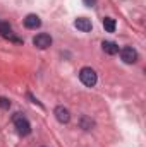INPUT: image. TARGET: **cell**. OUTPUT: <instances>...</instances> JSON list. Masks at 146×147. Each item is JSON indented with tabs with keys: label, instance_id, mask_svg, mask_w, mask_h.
<instances>
[{
	"label": "cell",
	"instance_id": "3957f363",
	"mask_svg": "<svg viewBox=\"0 0 146 147\" xmlns=\"http://www.w3.org/2000/svg\"><path fill=\"white\" fill-rule=\"evenodd\" d=\"M120 58H122L124 63L132 65V63L138 62V51H136L134 48H131V46H126V48L120 50Z\"/></svg>",
	"mask_w": 146,
	"mask_h": 147
},
{
	"label": "cell",
	"instance_id": "9c48e42d",
	"mask_svg": "<svg viewBox=\"0 0 146 147\" xmlns=\"http://www.w3.org/2000/svg\"><path fill=\"white\" fill-rule=\"evenodd\" d=\"M103 28H105V31H107V33H113V31H115V28H117L115 19H112V17H105V19H103Z\"/></svg>",
	"mask_w": 146,
	"mask_h": 147
},
{
	"label": "cell",
	"instance_id": "7c38bea8",
	"mask_svg": "<svg viewBox=\"0 0 146 147\" xmlns=\"http://www.w3.org/2000/svg\"><path fill=\"white\" fill-rule=\"evenodd\" d=\"M84 2V5H88V7H95V3H96V0H83Z\"/></svg>",
	"mask_w": 146,
	"mask_h": 147
},
{
	"label": "cell",
	"instance_id": "52a82bcc",
	"mask_svg": "<svg viewBox=\"0 0 146 147\" xmlns=\"http://www.w3.org/2000/svg\"><path fill=\"white\" fill-rule=\"evenodd\" d=\"M24 26L28 29H36V28L41 26V19L38 17L36 14H28L26 19H24Z\"/></svg>",
	"mask_w": 146,
	"mask_h": 147
},
{
	"label": "cell",
	"instance_id": "7a4b0ae2",
	"mask_svg": "<svg viewBox=\"0 0 146 147\" xmlns=\"http://www.w3.org/2000/svg\"><path fill=\"white\" fill-rule=\"evenodd\" d=\"M79 80H81L86 87H93V86L96 84L98 77H96V72H95L91 67H83V69L79 70Z\"/></svg>",
	"mask_w": 146,
	"mask_h": 147
},
{
	"label": "cell",
	"instance_id": "6da1fadb",
	"mask_svg": "<svg viewBox=\"0 0 146 147\" xmlns=\"http://www.w3.org/2000/svg\"><path fill=\"white\" fill-rule=\"evenodd\" d=\"M12 121H14V127H16V132L21 135V137H26L31 134V123L21 115V113H16L12 116Z\"/></svg>",
	"mask_w": 146,
	"mask_h": 147
},
{
	"label": "cell",
	"instance_id": "277c9868",
	"mask_svg": "<svg viewBox=\"0 0 146 147\" xmlns=\"http://www.w3.org/2000/svg\"><path fill=\"white\" fill-rule=\"evenodd\" d=\"M33 45L36 48H40V50H46L52 45V36L46 34V33H40V34H36V36L33 38Z\"/></svg>",
	"mask_w": 146,
	"mask_h": 147
},
{
	"label": "cell",
	"instance_id": "30bf717a",
	"mask_svg": "<svg viewBox=\"0 0 146 147\" xmlns=\"http://www.w3.org/2000/svg\"><path fill=\"white\" fill-rule=\"evenodd\" d=\"M0 36H3V38L12 36V28H10L9 22H0Z\"/></svg>",
	"mask_w": 146,
	"mask_h": 147
},
{
	"label": "cell",
	"instance_id": "5b68a950",
	"mask_svg": "<svg viewBox=\"0 0 146 147\" xmlns=\"http://www.w3.org/2000/svg\"><path fill=\"white\" fill-rule=\"evenodd\" d=\"M53 115H55L57 121H60V123H69L71 121V113H69L67 108H64V106H57L53 110Z\"/></svg>",
	"mask_w": 146,
	"mask_h": 147
},
{
	"label": "cell",
	"instance_id": "8992f818",
	"mask_svg": "<svg viewBox=\"0 0 146 147\" xmlns=\"http://www.w3.org/2000/svg\"><path fill=\"white\" fill-rule=\"evenodd\" d=\"M74 26H76L79 31H83V33H89V31H91V28H93L91 21H89V19H86V17H77V19L74 21Z\"/></svg>",
	"mask_w": 146,
	"mask_h": 147
},
{
	"label": "cell",
	"instance_id": "8fae6325",
	"mask_svg": "<svg viewBox=\"0 0 146 147\" xmlns=\"http://www.w3.org/2000/svg\"><path fill=\"white\" fill-rule=\"evenodd\" d=\"M0 108L2 110H9L10 108V101L7 98H0Z\"/></svg>",
	"mask_w": 146,
	"mask_h": 147
},
{
	"label": "cell",
	"instance_id": "ba28073f",
	"mask_svg": "<svg viewBox=\"0 0 146 147\" xmlns=\"http://www.w3.org/2000/svg\"><path fill=\"white\" fill-rule=\"evenodd\" d=\"M102 48H103V51H105L107 55H117V53H119V46H117V43H113V41H103V43H102Z\"/></svg>",
	"mask_w": 146,
	"mask_h": 147
}]
</instances>
